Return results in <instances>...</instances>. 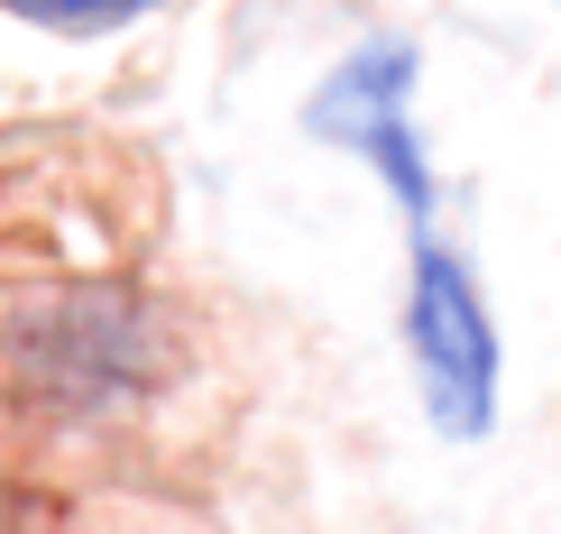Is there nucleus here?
Returning a JSON list of instances; mask_svg holds the SVG:
<instances>
[{"label":"nucleus","mask_w":561,"mask_h":534,"mask_svg":"<svg viewBox=\"0 0 561 534\" xmlns=\"http://www.w3.org/2000/svg\"><path fill=\"white\" fill-rule=\"evenodd\" d=\"M405 230H414L405 351H414V378H424V406L442 433H488V414H497V322H488V295L433 221H405Z\"/></svg>","instance_id":"obj_1"},{"label":"nucleus","mask_w":561,"mask_h":534,"mask_svg":"<svg viewBox=\"0 0 561 534\" xmlns=\"http://www.w3.org/2000/svg\"><path fill=\"white\" fill-rule=\"evenodd\" d=\"M10 19H37V29H121L148 0H0Z\"/></svg>","instance_id":"obj_2"}]
</instances>
